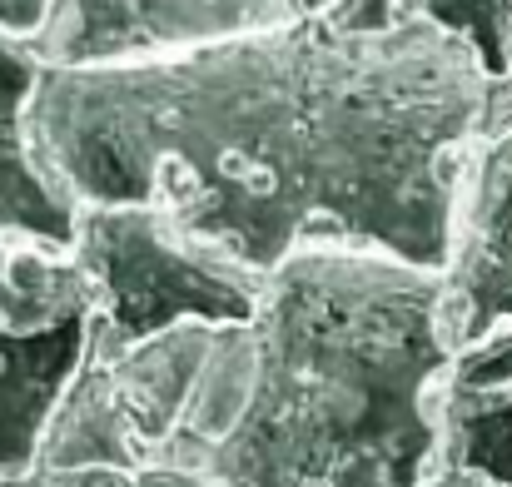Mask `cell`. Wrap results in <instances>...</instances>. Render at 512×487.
<instances>
[{"instance_id":"obj_1","label":"cell","mask_w":512,"mask_h":487,"mask_svg":"<svg viewBox=\"0 0 512 487\" xmlns=\"http://www.w3.org/2000/svg\"><path fill=\"white\" fill-rule=\"evenodd\" d=\"M488 100L478 50L433 20L378 35L299 20L140 65L45 70L30 150L75 209H160L264 279L299 249L443 274Z\"/></svg>"},{"instance_id":"obj_2","label":"cell","mask_w":512,"mask_h":487,"mask_svg":"<svg viewBox=\"0 0 512 487\" xmlns=\"http://www.w3.org/2000/svg\"><path fill=\"white\" fill-rule=\"evenodd\" d=\"M453 353L443 274L299 249L254 324L219 328L165 468L219 487H423Z\"/></svg>"},{"instance_id":"obj_3","label":"cell","mask_w":512,"mask_h":487,"mask_svg":"<svg viewBox=\"0 0 512 487\" xmlns=\"http://www.w3.org/2000/svg\"><path fill=\"white\" fill-rule=\"evenodd\" d=\"M75 259L100 289V324L90 348L120 353L179 324H254L269 279L239 259L179 234L160 209L95 204L80 209Z\"/></svg>"},{"instance_id":"obj_4","label":"cell","mask_w":512,"mask_h":487,"mask_svg":"<svg viewBox=\"0 0 512 487\" xmlns=\"http://www.w3.org/2000/svg\"><path fill=\"white\" fill-rule=\"evenodd\" d=\"M100 289L70 249L0 239V478L40 463L45 428L90 358Z\"/></svg>"},{"instance_id":"obj_5","label":"cell","mask_w":512,"mask_h":487,"mask_svg":"<svg viewBox=\"0 0 512 487\" xmlns=\"http://www.w3.org/2000/svg\"><path fill=\"white\" fill-rule=\"evenodd\" d=\"M309 20L299 0H55L30 55L45 70L140 65Z\"/></svg>"},{"instance_id":"obj_6","label":"cell","mask_w":512,"mask_h":487,"mask_svg":"<svg viewBox=\"0 0 512 487\" xmlns=\"http://www.w3.org/2000/svg\"><path fill=\"white\" fill-rule=\"evenodd\" d=\"M443 324L453 348L512 324V135L473 150L443 269Z\"/></svg>"},{"instance_id":"obj_7","label":"cell","mask_w":512,"mask_h":487,"mask_svg":"<svg viewBox=\"0 0 512 487\" xmlns=\"http://www.w3.org/2000/svg\"><path fill=\"white\" fill-rule=\"evenodd\" d=\"M45 65L25 40L0 35V239H35L75 254L80 209L40 174L30 150V100Z\"/></svg>"},{"instance_id":"obj_8","label":"cell","mask_w":512,"mask_h":487,"mask_svg":"<svg viewBox=\"0 0 512 487\" xmlns=\"http://www.w3.org/2000/svg\"><path fill=\"white\" fill-rule=\"evenodd\" d=\"M214 343H219V328L209 324H179L170 333H155L135 348H120V353H95V363H105L125 413L135 418L140 438L160 453V468H165V453H170L174 433L184 428V413L199 393V378L214 358Z\"/></svg>"},{"instance_id":"obj_9","label":"cell","mask_w":512,"mask_h":487,"mask_svg":"<svg viewBox=\"0 0 512 487\" xmlns=\"http://www.w3.org/2000/svg\"><path fill=\"white\" fill-rule=\"evenodd\" d=\"M35 468H100V473H125V478L160 468V453L140 438L105 363L85 358L80 378L65 388V398L45 428Z\"/></svg>"},{"instance_id":"obj_10","label":"cell","mask_w":512,"mask_h":487,"mask_svg":"<svg viewBox=\"0 0 512 487\" xmlns=\"http://www.w3.org/2000/svg\"><path fill=\"white\" fill-rule=\"evenodd\" d=\"M438 433H443L438 468H458V473L512 487V383L503 388L443 383Z\"/></svg>"},{"instance_id":"obj_11","label":"cell","mask_w":512,"mask_h":487,"mask_svg":"<svg viewBox=\"0 0 512 487\" xmlns=\"http://www.w3.org/2000/svg\"><path fill=\"white\" fill-rule=\"evenodd\" d=\"M398 10L463 35L493 80H512V0H398Z\"/></svg>"},{"instance_id":"obj_12","label":"cell","mask_w":512,"mask_h":487,"mask_svg":"<svg viewBox=\"0 0 512 487\" xmlns=\"http://www.w3.org/2000/svg\"><path fill=\"white\" fill-rule=\"evenodd\" d=\"M0 487H135V478L100 468H30L20 478H0Z\"/></svg>"},{"instance_id":"obj_13","label":"cell","mask_w":512,"mask_h":487,"mask_svg":"<svg viewBox=\"0 0 512 487\" xmlns=\"http://www.w3.org/2000/svg\"><path fill=\"white\" fill-rule=\"evenodd\" d=\"M50 10H55V0H0V35L30 45L45 30Z\"/></svg>"},{"instance_id":"obj_14","label":"cell","mask_w":512,"mask_h":487,"mask_svg":"<svg viewBox=\"0 0 512 487\" xmlns=\"http://www.w3.org/2000/svg\"><path fill=\"white\" fill-rule=\"evenodd\" d=\"M135 487H219V483H204V478H189V473H174V468H150L140 473Z\"/></svg>"},{"instance_id":"obj_15","label":"cell","mask_w":512,"mask_h":487,"mask_svg":"<svg viewBox=\"0 0 512 487\" xmlns=\"http://www.w3.org/2000/svg\"><path fill=\"white\" fill-rule=\"evenodd\" d=\"M423 487H498V483L473 478V473H458V468H433V473L423 478Z\"/></svg>"},{"instance_id":"obj_16","label":"cell","mask_w":512,"mask_h":487,"mask_svg":"<svg viewBox=\"0 0 512 487\" xmlns=\"http://www.w3.org/2000/svg\"><path fill=\"white\" fill-rule=\"evenodd\" d=\"M299 5H304V15H309V20H324L339 0H299Z\"/></svg>"}]
</instances>
